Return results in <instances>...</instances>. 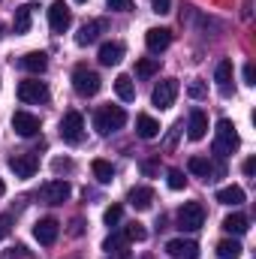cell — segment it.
I'll use <instances>...</instances> for the list:
<instances>
[{
	"instance_id": "cell-17",
	"label": "cell",
	"mask_w": 256,
	"mask_h": 259,
	"mask_svg": "<svg viewBox=\"0 0 256 259\" xmlns=\"http://www.w3.org/2000/svg\"><path fill=\"white\" fill-rule=\"evenodd\" d=\"M124 42H103L100 46V64L103 66H118L124 61Z\"/></svg>"
},
{
	"instance_id": "cell-7",
	"label": "cell",
	"mask_w": 256,
	"mask_h": 259,
	"mask_svg": "<svg viewBox=\"0 0 256 259\" xmlns=\"http://www.w3.org/2000/svg\"><path fill=\"white\" fill-rule=\"evenodd\" d=\"M69 196H72V187H69V181H61V178H55V181L39 187V199L46 205H64Z\"/></svg>"
},
{
	"instance_id": "cell-1",
	"label": "cell",
	"mask_w": 256,
	"mask_h": 259,
	"mask_svg": "<svg viewBox=\"0 0 256 259\" xmlns=\"http://www.w3.org/2000/svg\"><path fill=\"white\" fill-rule=\"evenodd\" d=\"M238 145H241V136H238L235 124H232L229 118L217 121V130H214V145H211V151H214L217 157H229V154H235V151H238Z\"/></svg>"
},
{
	"instance_id": "cell-41",
	"label": "cell",
	"mask_w": 256,
	"mask_h": 259,
	"mask_svg": "<svg viewBox=\"0 0 256 259\" xmlns=\"http://www.w3.org/2000/svg\"><path fill=\"white\" fill-rule=\"evenodd\" d=\"M6 193V184H3V178H0V196Z\"/></svg>"
},
{
	"instance_id": "cell-36",
	"label": "cell",
	"mask_w": 256,
	"mask_h": 259,
	"mask_svg": "<svg viewBox=\"0 0 256 259\" xmlns=\"http://www.w3.org/2000/svg\"><path fill=\"white\" fill-rule=\"evenodd\" d=\"M151 3H154V12H157V15L172 12V0H151Z\"/></svg>"
},
{
	"instance_id": "cell-42",
	"label": "cell",
	"mask_w": 256,
	"mask_h": 259,
	"mask_svg": "<svg viewBox=\"0 0 256 259\" xmlns=\"http://www.w3.org/2000/svg\"><path fill=\"white\" fill-rule=\"evenodd\" d=\"M75 3H88V0H75Z\"/></svg>"
},
{
	"instance_id": "cell-37",
	"label": "cell",
	"mask_w": 256,
	"mask_h": 259,
	"mask_svg": "<svg viewBox=\"0 0 256 259\" xmlns=\"http://www.w3.org/2000/svg\"><path fill=\"white\" fill-rule=\"evenodd\" d=\"M187 94H190L193 100H199V97H205V84H202V81H190V88H187Z\"/></svg>"
},
{
	"instance_id": "cell-13",
	"label": "cell",
	"mask_w": 256,
	"mask_h": 259,
	"mask_svg": "<svg viewBox=\"0 0 256 259\" xmlns=\"http://www.w3.org/2000/svg\"><path fill=\"white\" fill-rule=\"evenodd\" d=\"M166 253L178 259H199V244L193 238H172V241H166Z\"/></svg>"
},
{
	"instance_id": "cell-14",
	"label": "cell",
	"mask_w": 256,
	"mask_h": 259,
	"mask_svg": "<svg viewBox=\"0 0 256 259\" xmlns=\"http://www.w3.org/2000/svg\"><path fill=\"white\" fill-rule=\"evenodd\" d=\"M103 30H106V21H103V18L84 21V24L78 27V33H75V46H91V42H97Z\"/></svg>"
},
{
	"instance_id": "cell-22",
	"label": "cell",
	"mask_w": 256,
	"mask_h": 259,
	"mask_svg": "<svg viewBox=\"0 0 256 259\" xmlns=\"http://www.w3.org/2000/svg\"><path fill=\"white\" fill-rule=\"evenodd\" d=\"M33 9H36L33 3H24V6H18V9H15V21H12V30H15L18 36L30 30V18H33Z\"/></svg>"
},
{
	"instance_id": "cell-23",
	"label": "cell",
	"mask_w": 256,
	"mask_h": 259,
	"mask_svg": "<svg viewBox=\"0 0 256 259\" xmlns=\"http://www.w3.org/2000/svg\"><path fill=\"white\" fill-rule=\"evenodd\" d=\"M136 133H139V139H148V142H151V139L160 136V124H157L151 115H139V118H136Z\"/></svg>"
},
{
	"instance_id": "cell-32",
	"label": "cell",
	"mask_w": 256,
	"mask_h": 259,
	"mask_svg": "<svg viewBox=\"0 0 256 259\" xmlns=\"http://www.w3.org/2000/svg\"><path fill=\"white\" fill-rule=\"evenodd\" d=\"M121 217H124V208H121V205H109V208H106V214H103V223L112 229V226H118V223H121Z\"/></svg>"
},
{
	"instance_id": "cell-4",
	"label": "cell",
	"mask_w": 256,
	"mask_h": 259,
	"mask_svg": "<svg viewBox=\"0 0 256 259\" xmlns=\"http://www.w3.org/2000/svg\"><path fill=\"white\" fill-rule=\"evenodd\" d=\"M205 226V208L199 202H184L178 208V229L181 232H196Z\"/></svg>"
},
{
	"instance_id": "cell-39",
	"label": "cell",
	"mask_w": 256,
	"mask_h": 259,
	"mask_svg": "<svg viewBox=\"0 0 256 259\" xmlns=\"http://www.w3.org/2000/svg\"><path fill=\"white\" fill-rule=\"evenodd\" d=\"M244 84H250V88L256 84V66H253V64L244 66Z\"/></svg>"
},
{
	"instance_id": "cell-28",
	"label": "cell",
	"mask_w": 256,
	"mask_h": 259,
	"mask_svg": "<svg viewBox=\"0 0 256 259\" xmlns=\"http://www.w3.org/2000/svg\"><path fill=\"white\" fill-rule=\"evenodd\" d=\"M241 250H244V247H241L238 241H232V238H226V241L217 244V256L220 259H238L241 256Z\"/></svg>"
},
{
	"instance_id": "cell-15",
	"label": "cell",
	"mask_w": 256,
	"mask_h": 259,
	"mask_svg": "<svg viewBox=\"0 0 256 259\" xmlns=\"http://www.w3.org/2000/svg\"><path fill=\"white\" fill-rule=\"evenodd\" d=\"M169 42H172V30H166V27H151V30L145 33V46H148V52H154V55L166 52Z\"/></svg>"
},
{
	"instance_id": "cell-30",
	"label": "cell",
	"mask_w": 256,
	"mask_h": 259,
	"mask_svg": "<svg viewBox=\"0 0 256 259\" xmlns=\"http://www.w3.org/2000/svg\"><path fill=\"white\" fill-rule=\"evenodd\" d=\"M157 69H160V58H142V61H136V75H142V78H151Z\"/></svg>"
},
{
	"instance_id": "cell-6",
	"label": "cell",
	"mask_w": 256,
	"mask_h": 259,
	"mask_svg": "<svg viewBox=\"0 0 256 259\" xmlns=\"http://www.w3.org/2000/svg\"><path fill=\"white\" fill-rule=\"evenodd\" d=\"M18 100H21V103H30V106L49 103V88H46V81H39V78L21 81V84H18Z\"/></svg>"
},
{
	"instance_id": "cell-11",
	"label": "cell",
	"mask_w": 256,
	"mask_h": 259,
	"mask_svg": "<svg viewBox=\"0 0 256 259\" xmlns=\"http://www.w3.org/2000/svg\"><path fill=\"white\" fill-rule=\"evenodd\" d=\"M49 24H52L55 33L69 30V24H72V12H69V6H66L64 0H55V3L49 6Z\"/></svg>"
},
{
	"instance_id": "cell-33",
	"label": "cell",
	"mask_w": 256,
	"mask_h": 259,
	"mask_svg": "<svg viewBox=\"0 0 256 259\" xmlns=\"http://www.w3.org/2000/svg\"><path fill=\"white\" fill-rule=\"evenodd\" d=\"M166 184H169L172 190H184L187 178H184V172H181V169H169V175H166Z\"/></svg>"
},
{
	"instance_id": "cell-3",
	"label": "cell",
	"mask_w": 256,
	"mask_h": 259,
	"mask_svg": "<svg viewBox=\"0 0 256 259\" xmlns=\"http://www.w3.org/2000/svg\"><path fill=\"white\" fill-rule=\"evenodd\" d=\"M72 88H75V94L78 97H97L100 94V88H103V78L91 69V66H75L72 69Z\"/></svg>"
},
{
	"instance_id": "cell-18",
	"label": "cell",
	"mask_w": 256,
	"mask_h": 259,
	"mask_svg": "<svg viewBox=\"0 0 256 259\" xmlns=\"http://www.w3.org/2000/svg\"><path fill=\"white\" fill-rule=\"evenodd\" d=\"M18 66L27 69V72H33V75H39V72L49 69V55H46V52H27V55L18 61Z\"/></svg>"
},
{
	"instance_id": "cell-40",
	"label": "cell",
	"mask_w": 256,
	"mask_h": 259,
	"mask_svg": "<svg viewBox=\"0 0 256 259\" xmlns=\"http://www.w3.org/2000/svg\"><path fill=\"white\" fill-rule=\"evenodd\" d=\"M253 172H256V160H253V157H247V160H244V175L250 178Z\"/></svg>"
},
{
	"instance_id": "cell-5",
	"label": "cell",
	"mask_w": 256,
	"mask_h": 259,
	"mask_svg": "<svg viewBox=\"0 0 256 259\" xmlns=\"http://www.w3.org/2000/svg\"><path fill=\"white\" fill-rule=\"evenodd\" d=\"M175 97H178V78H163L154 91H151V106L154 109H172V103H175Z\"/></svg>"
},
{
	"instance_id": "cell-8",
	"label": "cell",
	"mask_w": 256,
	"mask_h": 259,
	"mask_svg": "<svg viewBox=\"0 0 256 259\" xmlns=\"http://www.w3.org/2000/svg\"><path fill=\"white\" fill-rule=\"evenodd\" d=\"M81 136H84V118L78 112H66L64 121H61V139L69 145H78Z\"/></svg>"
},
{
	"instance_id": "cell-21",
	"label": "cell",
	"mask_w": 256,
	"mask_h": 259,
	"mask_svg": "<svg viewBox=\"0 0 256 259\" xmlns=\"http://www.w3.org/2000/svg\"><path fill=\"white\" fill-rule=\"evenodd\" d=\"M214 81H217L220 94H232V61H220V64H217Z\"/></svg>"
},
{
	"instance_id": "cell-16",
	"label": "cell",
	"mask_w": 256,
	"mask_h": 259,
	"mask_svg": "<svg viewBox=\"0 0 256 259\" xmlns=\"http://www.w3.org/2000/svg\"><path fill=\"white\" fill-rule=\"evenodd\" d=\"M187 169H190L193 175L205 178V181H211V175H223V166H214L208 157H190L187 160Z\"/></svg>"
},
{
	"instance_id": "cell-29",
	"label": "cell",
	"mask_w": 256,
	"mask_h": 259,
	"mask_svg": "<svg viewBox=\"0 0 256 259\" xmlns=\"http://www.w3.org/2000/svg\"><path fill=\"white\" fill-rule=\"evenodd\" d=\"M121 235L127 238V244H133V241H145V238H148V229H145L142 223H136V220H133V223L124 226V232H121Z\"/></svg>"
},
{
	"instance_id": "cell-10",
	"label": "cell",
	"mask_w": 256,
	"mask_h": 259,
	"mask_svg": "<svg viewBox=\"0 0 256 259\" xmlns=\"http://www.w3.org/2000/svg\"><path fill=\"white\" fill-rule=\"evenodd\" d=\"M9 169L15 172V178H33L36 175V169H39V160H36V154H15V157H9Z\"/></svg>"
},
{
	"instance_id": "cell-24",
	"label": "cell",
	"mask_w": 256,
	"mask_h": 259,
	"mask_svg": "<svg viewBox=\"0 0 256 259\" xmlns=\"http://www.w3.org/2000/svg\"><path fill=\"white\" fill-rule=\"evenodd\" d=\"M91 172H94V178L100 184H112V178H115V166L109 160H94L91 163Z\"/></svg>"
},
{
	"instance_id": "cell-38",
	"label": "cell",
	"mask_w": 256,
	"mask_h": 259,
	"mask_svg": "<svg viewBox=\"0 0 256 259\" xmlns=\"http://www.w3.org/2000/svg\"><path fill=\"white\" fill-rule=\"evenodd\" d=\"M9 232H12V220H9L6 214H0V241H3Z\"/></svg>"
},
{
	"instance_id": "cell-25",
	"label": "cell",
	"mask_w": 256,
	"mask_h": 259,
	"mask_svg": "<svg viewBox=\"0 0 256 259\" xmlns=\"http://www.w3.org/2000/svg\"><path fill=\"white\" fill-rule=\"evenodd\" d=\"M223 229H226L229 235H244V232L250 229V220H247L244 214H229V217L223 220Z\"/></svg>"
},
{
	"instance_id": "cell-35",
	"label": "cell",
	"mask_w": 256,
	"mask_h": 259,
	"mask_svg": "<svg viewBox=\"0 0 256 259\" xmlns=\"http://www.w3.org/2000/svg\"><path fill=\"white\" fill-rule=\"evenodd\" d=\"M52 169H55V172H58V175H61V172H72V169H75V166H72V160H61V157H58V160H55V163H52Z\"/></svg>"
},
{
	"instance_id": "cell-43",
	"label": "cell",
	"mask_w": 256,
	"mask_h": 259,
	"mask_svg": "<svg viewBox=\"0 0 256 259\" xmlns=\"http://www.w3.org/2000/svg\"><path fill=\"white\" fill-rule=\"evenodd\" d=\"M0 36H3V24H0Z\"/></svg>"
},
{
	"instance_id": "cell-19",
	"label": "cell",
	"mask_w": 256,
	"mask_h": 259,
	"mask_svg": "<svg viewBox=\"0 0 256 259\" xmlns=\"http://www.w3.org/2000/svg\"><path fill=\"white\" fill-rule=\"evenodd\" d=\"M205 133H208V115L202 109H193L190 124H187V136H190L193 142H199V139H205Z\"/></svg>"
},
{
	"instance_id": "cell-27",
	"label": "cell",
	"mask_w": 256,
	"mask_h": 259,
	"mask_svg": "<svg viewBox=\"0 0 256 259\" xmlns=\"http://www.w3.org/2000/svg\"><path fill=\"white\" fill-rule=\"evenodd\" d=\"M115 94H118L124 103H133V100H136V84H133L130 75H118V78H115Z\"/></svg>"
},
{
	"instance_id": "cell-20",
	"label": "cell",
	"mask_w": 256,
	"mask_h": 259,
	"mask_svg": "<svg viewBox=\"0 0 256 259\" xmlns=\"http://www.w3.org/2000/svg\"><path fill=\"white\" fill-rule=\"evenodd\" d=\"M127 202L136 208V211H148L154 205V190L151 187H133L127 196Z\"/></svg>"
},
{
	"instance_id": "cell-26",
	"label": "cell",
	"mask_w": 256,
	"mask_h": 259,
	"mask_svg": "<svg viewBox=\"0 0 256 259\" xmlns=\"http://www.w3.org/2000/svg\"><path fill=\"white\" fill-rule=\"evenodd\" d=\"M217 202H223V205H241V202H244V190H241L238 184L220 187V190H217Z\"/></svg>"
},
{
	"instance_id": "cell-9",
	"label": "cell",
	"mask_w": 256,
	"mask_h": 259,
	"mask_svg": "<svg viewBox=\"0 0 256 259\" xmlns=\"http://www.w3.org/2000/svg\"><path fill=\"white\" fill-rule=\"evenodd\" d=\"M58 235H61V223H58L55 217H42V220H36V226H33V238H36L42 247H52V244L58 241Z\"/></svg>"
},
{
	"instance_id": "cell-34",
	"label": "cell",
	"mask_w": 256,
	"mask_h": 259,
	"mask_svg": "<svg viewBox=\"0 0 256 259\" xmlns=\"http://www.w3.org/2000/svg\"><path fill=\"white\" fill-rule=\"evenodd\" d=\"M109 3V9H115V12H130L133 9V0H106Z\"/></svg>"
},
{
	"instance_id": "cell-12",
	"label": "cell",
	"mask_w": 256,
	"mask_h": 259,
	"mask_svg": "<svg viewBox=\"0 0 256 259\" xmlns=\"http://www.w3.org/2000/svg\"><path fill=\"white\" fill-rule=\"evenodd\" d=\"M12 130H15L21 139H30V136L39 133V118L30 115V112H15V115H12Z\"/></svg>"
},
{
	"instance_id": "cell-31",
	"label": "cell",
	"mask_w": 256,
	"mask_h": 259,
	"mask_svg": "<svg viewBox=\"0 0 256 259\" xmlns=\"http://www.w3.org/2000/svg\"><path fill=\"white\" fill-rule=\"evenodd\" d=\"M124 247H127V238H124V235H109V238L103 241V250H106V253H124Z\"/></svg>"
},
{
	"instance_id": "cell-2",
	"label": "cell",
	"mask_w": 256,
	"mask_h": 259,
	"mask_svg": "<svg viewBox=\"0 0 256 259\" xmlns=\"http://www.w3.org/2000/svg\"><path fill=\"white\" fill-rule=\"evenodd\" d=\"M124 124H127V112H124L121 106H103V109H97V115H94V130H97L100 136H112V133L124 130Z\"/></svg>"
}]
</instances>
